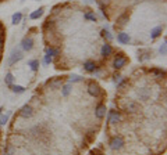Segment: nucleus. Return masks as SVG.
<instances>
[{"instance_id":"f257e3e1","label":"nucleus","mask_w":167,"mask_h":155,"mask_svg":"<svg viewBox=\"0 0 167 155\" xmlns=\"http://www.w3.org/2000/svg\"><path fill=\"white\" fill-rule=\"evenodd\" d=\"M125 141L124 138L121 137V136H113V137L110 138V141H109V145H110V148L113 149V151H120V149L124 147Z\"/></svg>"},{"instance_id":"f03ea898","label":"nucleus","mask_w":167,"mask_h":155,"mask_svg":"<svg viewBox=\"0 0 167 155\" xmlns=\"http://www.w3.org/2000/svg\"><path fill=\"white\" fill-rule=\"evenodd\" d=\"M128 61H130V60L125 57V54L120 53V54H117L116 57H114V60H113V68H114V69H121V68H124V66L127 65Z\"/></svg>"},{"instance_id":"7ed1b4c3","label":"nucleus","mask_w":167,"mask_h":155,"mask_svg":"<svg viewBox=\"0 0 167 155\" xmlns=\"http://www.w3.org/2000/svg\"><path fill=\"white\" fill-rule=\"evenodd\" d=\"M88 94L92 97H99L102 96V89H100V86L96 82L92 80V82L88 83Z\"/></svg>"},{"instance_id":"20e7f679","label":"nucleus","mask_w":167,"mask_h":155,"mask_svg":"<svg viewBox=\"0 0 167 155\" xmlns=\"http://www.w3.org/2000/svg\"><path fill=\"white\" fill-rule=\"evenodd\" d=\"M21 58H22L21 50H19V49H14L13 53H11V55H10V58H8L7 64H8V65H14V64H15L17 61H19Z\"/></svg>"},{"instance_id":"39448f33","label":"nucleus","mask_w":167,"mask_h":155,"mask_svg":"<svg viewBox=\"0 0 167 155\" xmlns=\"http://www.w3.org/2000/svg\"><path fill=\"white\" fill-rule=\"evenodd\" d=\"M122 109H124L127 113L128 112H130V113H135V112H138V111H139V105L136 104L135 101H128V102H125V104H124Z\"/></svg>"},{"instance_id":"423d86ee","label":"nucleus","mask_w":167,"mask_h":155,"mask_svg":"<svg viewBox=\"0 0 167 155\" xmlns=\"http://www.w3.org/2000/svg\"><path fill=\"white\" fill-rule=\"evenodd\" d=\"M109 122H110L111 125H116V123H118V122H121V113H120V111L111 109L110 112H109Z\"/></svg>"},{"instance_id":"0eeeda50","label":"nucleus","mask_w":167,"mask_h":155,"mask_svg":"<svg viewBox=\"0 0 167 155\" xmlns=\"http://www.w3.org/2000/svg\"><path fill=\"white\" fill-rule=\"evenodd\" d=\"M33 115V108L31 107V105H24V107L19 109V116L21 118H25V119H28V118H31V116Z\"/></svg>"},{"instance_id":"6e6552de","label":"nucleus","mask_w":167,"mask_h":155,"mask_svg":"<svg viewBox=\"0 0 167 155\" xmlns=\"http://www.w3.org/2000/svg\"><path fill=\"white\" fill-rule=\"evenodd\" d=\"M136 94H138L139 100L146 101V100L150 97V90H149V89H146V87H139L138 90H136Z\"/></svg>"},{"instance_id":"1a4fd4ad","label":"nucleus","mask_w":167,"mask_h":155,"mask_svg":"<svg viewBox=\"0 0 167 155\" xmlns=\"http://www.w3.org/2000/svg\"><path fill=\"white\" fill-rule=\"evenodd\" d=\"M106 111H107V108H106L105 104H99L96 108H95V115H96L97 119H103L106 115Z\"/></svg>"},{"instance_id":"9d476101","label":"nucleus","mask_w":167,"mask_h":155,"mask_svg":"<svg viewBox=\"0 0 167 155\" xmlns=\"http://www.w3.org/2000/svg\"><path fill=\"white\" fill-rule=\"evenodd\" d=\"M21 47H22L24 50H27V51L32 50V47H33V39H32V38H28V36H25V38L22 39V42H21Z\"/></svg>"},{"instance_id":"9b49d317","label":"nucleus","mask_w":167,"mask_h":155,"mask_svg":"<svg viewBox=\"0 0 167 155\" xmlns=\"http://www.w3.org/2000/svg\"><path fill=\"white\" fill-rule=\"evenodd\" d=\"M128 19H130V14L128 13H124V14H121V15L117 18V24H116V28L117 26H125L127 25V22H128Z\"/></svg>"},{"instance_id":"f8f14e48","label":"nucleus","mask_w":167,"mask_h":155,"mask_svg":"<svg viewBox=\"0 0 167 155\" xmlns=\"http://www.w3.org/2000/svg\"><path fill=\"white\" fill-rule=\"evenodd\" d=\"M100 53H102V55L103 57H110L111 54H113V47H111V44H109V43H105L102 46V50H100Z\"/></svg>"},{"instance_id":"ddd939ff","label":"nucleus","mask_w":167,"mask_h":155,"mask_svg":"<svg viewBox=\"0 0 167 155\" xmlns=\"http://www.w3.org/2000/svg\"><path fill=\"white\" fill-rule=\"evenodd\" d=\"M130 40H131V38H130V35H128V33H125V32L117 33V42H118V43L127 44V43H130Z\"/></svg>"},{"instance_id":"4468645a","label":"nucleus","mask_w":167,"mask_h":155,"mask_svg":"<svg viewBox=\"0 0 167 155\" xmlns=\"http://www.w3.org/2000/svg\"><path fill=\"white\" fill-rule=\"evenodd\" d=\"M84 69H85L86 72H89V74H92V72L96 71V64H95V61H85L84 62Z\"/></svg>"},{"instance_id":"2eb2a0df","label":"nucleus","mask_w":167,"mask_h":155,"mask_svg":"<svg viewBox=\"0 0 167 155\" xmlns=\"http://www.w3.org/2000/svg\"><path fill=\"white\" fill-rule=\"evenodd\" d=\"M71 90H72L71 83H66V85H63V86H61V96H63V97H68L70 93H71Z\"/></svg>"},{"instance_id":"dca6fc26","label":"nucleus","mask_w":167,"mask_h":155,"mask_svg":"<svg viewBox=\"0 0 167 155\" xmlns=\"http://www.w3.org/2000/svg\"><path fill=\"white\" fill-rule=\"evenodd\" d=\"M161 32H163V26H156V28H153V29L150 30V38H152V39L159 38V36L161 35Z\"/></svg>"},{"instance_id":"f3484780","label":"nucleus","mask_w":167,"mask_h":155,"mask_svg":"<svg viewBox=\"0 0 167 155\" xmlns=\"http://www.w3.org/2000/svg\"><path fill=\"white\" fill-rule=\"evenodd\" d=\"M43 11H45V8H43V7H39L38 10H35V11H33V13H31L29 18H31V19H38L39 17H42V14H43Z\"/></svg>"},{"instance_id":"a211bd4d","label":"nucleus","mask_w":167,"mask_h":155,"mask_svg":"<svg viewBox=\"0 0 167 155\" xmlns=\"http://www.w3.org/2000/svg\"><path fill=\"white\" fill-rule=\"evenodd\" d=\"M84 17H85V19H88V21H93V22L97 21V17L93 11H86V13L84 14Z\"/></svg>"},{"instance_id":"6ab92c4d","label":"nucleus","mask_w":167,"mask_h":155,"mask_svg":"<svg viewBox=\"0 0 167 155\" xmlns=\"http://www.w3.org/2000/svg\"><path fill=\"white\" fill-rule=\"evenodd\" d=\"M8 87L11 89V91H14V93H17V94H22L25 91V87L18 86V85H11V86H8Z\"/></svg>"},{"instance_id":"aec40b11","label":"nucleus","mask_w":167,"mask_h":155,"mask_svg":"<svg viewBox=\"0 0 167 155\" xmlns=\"http://www.w3.org/2000/svg\"><path fill=\"white\" fill-rule=\"evenodd\" d=\"M21 18H22V13H15L13 15V24L14 25H17V24H19V22H21Z\"/></svg>"},{"instance_id":"412c9836","label":"nucleus","mask_w":167,"mask_h":155,"mask_svg":"<svg viewBox=\"0 0 167 155\" xmlns=\"http://www.w3.org/2000/svg\"><path fill=\"white\" fill-rule=\"evenodd\" d=\"M28 65L31 66V69H32V71H38L39 61L38 60H31V61H28Z\"/></svg>"},{"instance_id":"4be33fe9","label":"nucleus","mask_w":167,"mask_h":155,"mask_svg":"<svg viewBox=\"0 0 167 155\" xmlns=\"http://www.w3.org/2000/svg\"><path fill=\"white\" fill-rule=\"evenodd\" d=\"M6 85L7 86H11L13 85V80H14V76H13V74H11V72H8L7 75H6Z\"/></svg>"},{"instance_id":"5701e85b","label":"nucleus","mask_w":167,"mask_h":155,"mask_svg":"<svg viewBox=\"0 0 167 155\" xmlns=\"http://www.w3.org/2000/svg\"><path fill=\"white\" fill-rule=\"evenodd\" d=\"M84 78L78 76V75H72L71 78H70V83H75V82H82Z\"/></svg>"},{"instance_id":"b1692460","label":"nucleus","mask_w":167,"mask_h":155,"mask_svg":"<svg viewBox=\"0 0 167 155\" xmlns=\"http://www.w3.org/2000/svg\"><path fill=\"white\" fill-rule=\"evenodd\" d=\"M7 121H8V115L0 116V125H6V123H7Z\"/></svg>"},{"instance_id":"393cba45","label":"nucleus","mask_w":167,"mask_h":155,"mask_svg":"<svg viewBox=\"0 0 167 155\" xmlns=\"http://www.w3.org/2000/svg\"><path fill=\"white\" fill-rule=\"evenodd\" d=\"M52 61H53V58L52 57H50V55H45V64H46V65H49V64L50 62H52Z\"/></svg>"},{"instance_id":"a878e982","label":"nucleus","mask_w":167,"mask_h":155,"mask_svg":"<svg viewBox=\"0 0 167 155\" xmlns=\"http://www.w3.org/2000/svg\"><path fill=\"white\" fill-rule=\"evenodd\" d=\"M160 53H161V54H166V43H163V44H161V46H160Z\"/></svg>"},{"instance_id":"bb28decb","label":"nucleus","mask_w":167,"mask_h":155,"mask_svg":"<svg viewBox=\"0 0 167 155\" xmlns=\"http://www.w3.org/2000/svg\"><path fill=\"white\" fill-rule=\"evenodd\" d=\"M3 44H4V38H3V36H0V51L3 50Z\"/></svg>"},{"instance_id":"cd10ccee","label":"nucleus","mask_w":167,"mask_h":155,"mask_svg":"<svg viewBox=\"0 0 167 155\" xmlns=\"http://www.w3.org/2000/svg\"><path fill=\"white\" fill-rule=\"evenodd\" d=\"M0 30H3V24H2V21H0Z\"/></svg>"},{"instance_id":"c85d7f7f","label":"nucleus","mask_w":167,"mask_h":155,"mask_svg":"<svg viewBox=\"0 0 167 155\" xmlns=\"http://www.w3.org/2000/svg\"><path fill=\"white\" fill-rule=\"evenodd\" d=\"M84 2H85V3H91L92 0H84Z\"/></svg>"},{"instance_id":"c756f323","label":"nucleus","mask_w":167,"mask_h":155,"mask_svg":"<svg viewBox=\"0 0 167 155\" xmlns=\"http://www.w3.org/2000/svg\"><path fill=\"white\" fill-rule=\"evenodd\" d=\"M0 113H2V108H0Z\"/></svg>"},{"instance_id":"7c9ffc66","label":"nucleus","mask_w":167,"mask_h":155,"mask_svg":"<svg viewBox=\"0 0 167 155\" xmlns=\"http://www.w3.org/2000/svg\"><path fill=\"white\" fill-rule=\"evenodd\" d=\"M21 2H25V0H21Z\"/></svg>"},{"instance_id":"2f4dec72","label":"nucleus","mask_w":167,"mask_h":155,"mask_svg":"<svg viewBox=\"0 0 167 155\" xmlns=\"http://www.w3.org/2000/svg\"><path fill=\"white\" fill-rule=\"evenodd\" d=\"M36 2H39V0H36Z\"/></svg>"}]
</instances>
